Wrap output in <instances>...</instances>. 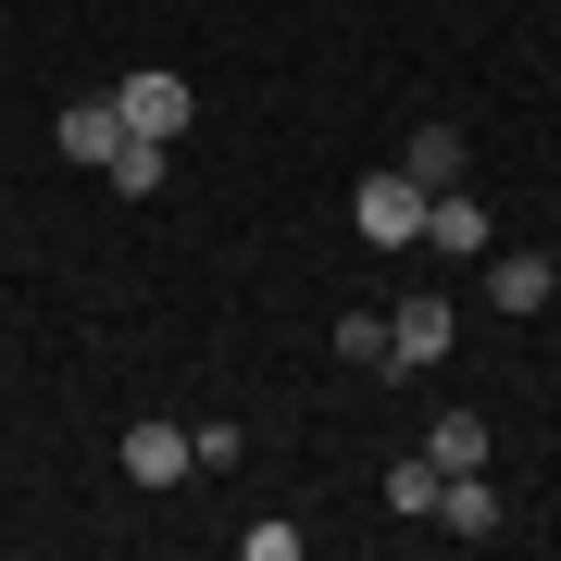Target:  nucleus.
Instances as JSON below:
<instances>
[{
  "label": "nucleus",
  "mask_w": 561,
  "mask_h": 561,
  "mask_svg": "<svg viewBox=\"0 0 561 561\" xmlns=\"http://www.w3.org/2000/svg\"><path fill=\"white\" fill-rule=\"evenodd\" d=\"M113 113H125V138H175L201 101H187V76H175V62H138V76L113 88Z\"/></svg>",
  "instance_id": "obj_1"
},
{
  "label": "nucleus",
  "mask_w": 561,
  "mask_h": 561,
  "mask_svg": "<svg viewBox=\"0 0 561 561\" xmlns=\"http://www.w3.org/2000/svg\"><path fill=\"white\" fill-rule=\"evenodd\" d=\"M350 225H362L375 250H400V238H424V187L387 162V175H362V187H350Z\"/></svg>",
  "instance_id": "obj_2"
},
{
  "label": "nucleus",
  "mask_w": 561,
  "mask_h": 561,
  "mask_svg": "<svg viewBox=\"0 0 561 561\" xmlns=\"http://www.w3.org/2000/svg\"><path fill=\"white\" fill-rule=\"evenodd\" d=\"M449 337H461V312H449V300H400V312H387V375H424V362H449Z\"/></svg>",
  "instance_id": "obj_3"
},
{
  "label": "nucleus",
  "mask_w": 561,
  "mask_h": 561,
  "mask_svg": "<svg viewBox=\"0 0 561 561\" xmlns=\"http://www.w3.org/2000/svg\"><path fill=\"white\" fill-rule=\"evenodd\" d=\"M187 474H201L187 424H125V486H187Z\"/></svg>",
  "instance_id": "obj_4"
},
{
  "label": "nucleus",
  "mask_w": 561,
  "mask_h": 561,
  "mask_svg": "<svg viewBox=\"0 0 561 561\" xmlns=\"http://www.w3.org/2000/svg\"><path fill=\"white\" fill-rule=\"evenodd\" d=\"M424 238H437V250H461V262H486V250H500V225H486V201H474V187H424Z\"/></svg>",
  "instance_id": "obj_5"
},
{
  "label": "nucleus",
  "mask_w": 561,
  "mask_h": 561,
  "mask_svg": "<svg viewBox=\"0 0 561 561\" xmlns=\"http://www.w3.org/2000/svg\"><path fill=\"white\" fill-rule=\"evenodd\" d=\"M50 150H62V162H88V175H101V162L125 150V113H113V101H62V113H50Z\"/></svg>",
  "instance_id": "obj_6"
},
{
  "label": "nucleus",
  "mask_w": 561,
  "mask_h": 561,
  "mask_svg": "<svg viewBox=\"0 0 561 561\" xmlns=\"http://www.w3.org/2000/svg\"><path fill=\"white\" fill-rule=\"evenodd\" d=\"M549 287H561L549 250H486V300L500 312H549Z\"/></svg>",
  "instance_id": "obj_7"
},
{
  "label": "nucleus",
  "mask_w": 561,
  "mask_h": 561,
  "mask_svg": "<svg viewBox=\"0 0 561 561\" xmlns=\"http://www.w3.org/2000/svg\"><path fill=\"white\" fill-rule=\"evenodd\" d=\"M437 524H449V537H500V486H486V461L437 486Z\"/></svg>",
  "instance_id": "obj_8"
},
{
  "label": "nucleus",
  "mask_w": 561,
  "mask_h": 561,
  "mask_svg": "<svg viewBox=\"0 0 561 561\" xmlns=\"http://www.w3.org/2000/svg\"><path fill=\"white\" fill-rule=\"evenodd\" d=\"M400 175H412V187H461V125H412Z\"/></svg>",
  "instance_id": "obj_9"
},
{
  "label": "nucleus",
  "mask_w": 561,
  "mask_h": 561,
  "mask_svg": "<svg viewBox=\"0 0 561 561\" xmlns=\"http://www.w3.org/2000/svg\"><path fill=\"white\" fill-rule=\"evenodd\" d=\"M101 175L125 187V201H150V187H162V175H175V138H125V150L101 162Z\"/></svg>",
  "instance_id": "obj_10"
},
{
  "label": "nucleus",
  "mask_w": 561,
  "mask_h": 561,
  "mask_svg": "<svg viewBox=\"0 0 561 561\" xmlns=\"http://www.w3.org/2000/svg\"><path fill=\"white\" fill-rule=\"evenodd\" d=\"M424 449H437V474H474V461H486V412H437Z\"/></svg>",
  "instance_id": "obj_11"
},
{
  "label": "nucleus",
  "mask_w": 561,
  "mask_h": 561,
  "mask_svg": "<svg viewBox=\"0 0 561 561\" xmlns=\"http://www.w3.org/2000/svg\"><path fill=\"white\" fill-rule=\"evenodd\" d=\"M437 449H400V461H387V512H437Z\"/></svg>",
  "instance_id": "obj_12"
},
{
  "label": "nucleus",
  "mask_w": 561,
  "mask_h": 561,
  "mask_svg": "<svg viewBox=\"0 0 561 561\" xmlns=\"http://www.w3.org/2000/svg\"><path fill=\"white\" fill-rule=\"evenodd\" d=\"M337 362H362V375H387V312H337Z\"/></svg>",
  "instance_id": "obj_13"
}]
</instances>
